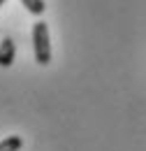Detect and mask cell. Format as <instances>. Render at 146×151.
<instances>
[{"instance_id":"cell-1","label":"cell","mask_w":146,"mask_h":151,"mask_svg":"<svg viewBox=\"0 0 146 151\" xmlns=\"http://www.w3.org/2000/svg\"><path fill=\"white\" fill-rule=\"evenodd\" d=\"M33 51H35V60L39 65H49L51 63V42H49L47 21H37L33 26Z\"/></svg>"},{"instance_id":"cell-2","label":"cell","mask_w":146,"mask_h":151,"mask_svg":"<svg viewBox=\"0 0 146 151\" xmlns=\"http://www.w3.org/2000/svg\"><path fill=\"white\" fill-rule=\"evenodd\" d=\"M16 58V44L12 37H5L0 42V68H9Z\"/></svg>"},{"instance_id":"cell-3","label":"cell","mask_w":146,"mask_h":151,"mask_svg":"<svg viewBox=\"0 0 146 151\" xmlns=\"http://www.w3.org/2000/svg\"><path fill=\"white\" fill-rule=\"evenodd\" d=\"M21 147H23V139L19 135H9L0 142V151H19Z\"/></svg>"},{"instance_id":"cell-4","label":"cell","mask_w":146,"mask_h":151,"mask_svg":"<svg viewBox=\"0 0 146 151\" xmlns=\"http://www.w3.org/2000/svg\"><path fill=\"white\" fill-rule=\"evenodd\" d=\"M21 5H23L30 14H35V17H42V14H44V9H47L44 0H21Z\"/></svg>"},{"instance_id":"cell-5","label":"cell","mask_w":146,"mask_h":151,"mask_svg":"<svg viewBox=\"0 0 146 151\" xmlns=\"http://www.w3.org/2000/svg\"><path fill=\"white\" fill-rule=\"evenodd\" d=\"M2 5H5V0H0V7H2Z\"/></svg>"}]
</instances>
